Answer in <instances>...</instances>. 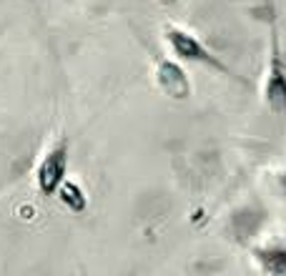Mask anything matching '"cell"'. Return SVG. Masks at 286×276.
Listing matches in <instances>:
<instances>
[{
  "mask_svg": "<svg viewBox=\"0 0 286 276\" xmlns=\"http://www.w3.org/2000/svg\"><path fill=\"white\" fill-rule=\"evenodd\" d=\"M166 43L173 51V55H178L181 60L201 63V65H209V68H214V70H219L224 75H233V70L219 55H214L209 46H203L193 33H188V30H183L178 25H169L166 28Z\"/></svg>",
  "mask_w": 286,
  "mask_h": 276,
  "instance_id": "cell-1",
  "label": "cell"
},
{
  "mask_svg": "<svg viewBox=\"0 0 286 276\" xmlns=\"http://www.w3.org/2000/svg\"><path fill=\"white\" fill-rule=\"evenodd\" d=\"M261 96L274 115H286V60L281 58L276 35L271 38V58L266 65V81Z\"/></svg>",
  "mask_w": 286,
  "mask_h": 276,
  "instance_id": "cell-2",
  "label": "cell"
},
{
  "mask_svg": "<svg viewBox=\"0 0 286 276\" xmlns=\"http://www.w3.org/2000/svg\"><path fill=\"white\" fill-rule=\"evenodd\" d=\"M65 171H68V148H65V143H60V146L51 148L48 156H43V161H40V166L35 171L40 193L43 196L58 193V188L65 181Z\"/></svg>",
  "mask_w": 286,
  "mask_h": 276,
  "instance_id": "cell-3",
  "label": "cell"
},
{
  "mask_svg": "<svg viewBox=\"0 0 286 276\" xmlns=\"http://www.w3.org/2000/svg\"><path fill=\"white\" fill-rule=\"evenodd\" d=\"M156 78H158L161 91L166 93V96H171L176 101H183V98L191 96V81H188V75H186V70L181 65H176L171 60L161 63Z\"/></svg>",
  "mask_w": 286,
  "mask_h": 276,
  "instance_id": "cell-4",
  "label": "cell"
},
{
  "mask_svg": "<svg viewBox=\"0 0 286 276\" xmlns=\"http://www.w3.org/2000/svg\"><path fill=\"white\" fill-rule=\"evenodd\" d=\"M58 196H60V201L70 209V211H83L86 209V196H83V191H80L75 183H65L63 181V186L58 188Z\"/></svg>",
  "mask_w": 286,
  "mask_h": 276,
  "instance_id": "cell-5",
  "label": "cell"
},
{
  "mask_svg": "<svg viewBox=\"0 0 286 276\" xmlns=\"http://www.w3.org/2000/svg\"><path fill=\"white\" fill-rule=\"evenodd\" d=\"M158 3H163V5H173V3H178V0H158Z\"/></svg>",
  "mask_w": 286,
  "mask_h": 276,
  "instance_id": "cell-6",
  "label": "cell"
}]
</instances>
